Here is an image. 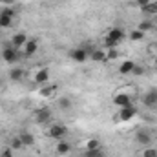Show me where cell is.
Masks as SVG:
<instances>
[{
	"instance_id": "6da1fadb",
	"label": "cell",
	"mask_w": 157,
	"mask_h": 157,
	"mask_svg": "<svg viewBox=\"0 0 157 157\" xmlns=\"http://www.w3.org/2000/svg\"><path fill=\"white\" fill-rule=\"evenodd\" d=\"M126 37V33H124V29H121V28H112V29H108V33H106V46L108 48H115L119 42H122Z\"/></svg>"
},
{
	"instance_id": "7a4b0ae2",
	"label": "cell",
	"mask_w": 157,
	"mask_h": 157,
	"mask_svg": "<svg viewBox=\"0 0 157 157\" xmlns=\"http://www.w3.org/2000/svg\"><path fill=\"white\" fill-rule=\"evenodd\" d=\"M13 17H15V9L13 7H4L0 11V29L9 28L13 24Z\"/></svg>"
},
{
	"instance_id": "3957f363",
	"label": "cell",
	"mask_w": 157,
	"mask_h": 157,
	"mask_svg": "<svg viewBox=\"0 0 157 157\" xmlns=\"http://www.w3.org/2000/svg\"><path fill=\"white\" fill-rule=\"evenodd\" d=\"M48 133H49V137H51V139L62 141V139L68 135V128H66V126H62V124H51V126H49V130H48Z\"/></svg>"
},
{
	"instance_id": "277c9868",
	"label": "cell",
	"mask_w": 157,
	"mask_h": 157,
	"mask_svg": "<svg viewBox=\"0 0 157 157\" xmlns=\"http://www.w3.org/2000/svg\"><path fill=\"white\" fill-rule=\"evenodd\" d=\"M135 115H137V108H135L133 104H130V106H124V108H119V119H121L122 122H128V121H132Z\"/></svg>"
},
{
	"instance_id": "5b68a950",
	"label": "cell",
	"mask_w": 157,
	"mask_h": 157,
	"mask_svg": "<svg viewBox=\"0 0 157 157\" xmlns=\"http://www.w3.org/2000/svg\"><path fill=\"white\" fill-rule=\"evenodd\" d=\"M2 59L6 60V62H17V59H18V49L17 48H13L11 44L9 46H4V49H2Z\"/></svg>"
},
{
	"instance_id": "8992f818",
	"label": "cell",
	"mask_w": 157,
	"mask_h": 157,
	"mask_svg": "<svg viewBox=\"0 0 157 157\" xmlns=\"http://www.w3.org/2000/svg\"><path fill=\"white\" fill-rule=\"evenodd\" d=\"M51 119H53V113L49 108H39L35 112V121L39 124H48V122H51Z\"/></svg>"
},
{
	"instance_id": "52a82bcc",
	"label": "cell",
	"mask_w": 157,
	"mask_h": 157,
	"mask_svg": "<svg viewBox=\"0 0 157 157\" xmlns=\"http://www.w3.org/2000/svg\"><path fill=\"white\" fill-rule=\"evenodd\" d=\"M113 104L117 106V108H124V106H130L132 104V97L128 95V93H124V91H119L113 95Z\"/></svg>"
},
{
	"instance_id": "ba28073f",
	"label": "cell",
	"mask_w": 157,
	"mask_h": 157,
	"mask_svg": "<svg viewBox=\"0 0 157 157\" xmlns=\"http://www.w3.org/2000/svg\"><path fill=\"white\" fill-rule=\"evenodd\" d=\"M70 57H71V59H73L75 62L82 64V62H86V60H88L90 53H88V49H84V48H75V49H71Z\"/></svg>"
},
{
	"instance_id": "9c48e42d",
	"label": "cell",
	"mask_w": 157,
	"mask_h": 157,
	"mask_svg": "<svg viewBox=\"0 0 157 157\" xmlns=\"http://www.w3.org/2000/svg\"><path fill=\"white\" fill-rule=\"evenodd\" d=\"M143 102H144V106H148V108H155L157 106V90H150L148 93H144Z\"/></svg>"
},
{
	"instance_id": "30bf717a",
	"label": "cell",
	"mask_w": 157,
	"mask_h": 157,
	"mask_svg": "<svg viewBox=\"0 0 157 157\" xmlns=\"http://www.w3.org/2000/svg\"><path fill=\"white\" fill-rule=\"evenodd\" d=\"M152 133H148V132H144V130H141V132H137L135 133V141L139 143V144H143V146H148V144H152Z\"/></svg>"
},
{
	"instance_id": "8fae6325",
	"label": "cell",
	"mask_w": 157,
	"mask_h": 157,
	"mask_svg": "<svg viewBox=\"0 0 157 157\" xmlns=\"http://www.w3.org/2000/svg\"><path fill=\"white\" fill-rule=\"evenodd\" d=\"M33 80L37 84H46L49 80V70L48 68H39L37 73H35V77H33Z\"/></svg>"
},
{
	"instance_id": "7c38bea8",
	"label": "cell",
	"mask_w": 157,
	"mask_h": 157,
	"mask_svg": "<svg viewBox=\"0 0 157 157\" xmlns=\"http://www.w3.org/2000/svg\"><path fill=\"white\" fill-rule=\"evenodd\" d=\"M26 42H28V35H26V33H17V35L11 39V46L17 48V49H22V48L26 46Z\"/></svg>"
},
{
	"instance_id": "4fadbf2b",
	"label": "cell",
	"mask_w": 157,
	"mask_h": 157,
	"mask_svg": "<svg viewBox=\"0 0 157 157\" xmlns=\"http://www.w3.org/2000/svg\"><path fill=\"white\" fill-rule=\"evenodd\" d=\"M90 59H91L93 62H106V51H104V49L95 48V49H91Z\"/></svg>"
},
{
	"instance_id": "5bb4252c",
	"label": "cell",
	"mask_w": 157,
	"mask_h": 157,
	"mask_svg": "<svg viewBox=\"0 0 157 157\" xmlns=\"http://www.w3.org/2000/svg\"><path fill=\"white\" fill-rule=\"evenodd\" d=\"M22 49H24V53H26L28 57H31V55L37 53V49H39V42H37V40H28L26 46H24Z\"/></svg>"
},
{
	"instance_id": "9a60e30c",
	"label": "cell",
	"mask_w": 157,
	"mask_h": 157,
	"mask_svg": "<svg viewBox=\"0 0 157 157\" xmlns=\"http://www.w3.org/2000/svg\"><path fill=\"white\" fill-rule=\"evenodd\" d=\"M133 68H135V62H133V60H122V64L119 66V71H121L122 75H128V73L133 71Z\"/></svg>"
},
{
	"instance_id": "2e32d148",
	"label": "cell",
	"mask_w": 157,
	"mask_h": 157,
	"mask_svg": "<svg viewBox=\"0 0 157 157\" xmlns=\"http://www.w3.org/2000/svg\"><path fill=\"white\" fill-rule=\"evenodd\" d=\"M70 150H71V144L70 143H66L64 139L59 141V144H57V154L59 155H66V154H70Z\"/></svg>"
},
{
	"instance_id": "e0dca14e",
	"label": "cell",
	"mask_w": 157,
	"mask_h": 157,
	"mask_svg": "<svg viewBox=\"0 0 157 157\" xmlns=\"http://www.w3.org/2000/svg\"><path fill=\"white\" fill-rule=\"evenodd\" d=\"M24 75H26V73H24V70H22V68H13V70L9 71V78H11L13 82L22 80V78H24Z\"/></svg>"
},
{
	"instance_id": "ac0fdd59",
	"label": "cell",
	"mask_w": 157,
	"mask_h": 157,
	"mask_svg": "<svg viewBox=\"0 0 157 157\" xmlns=\"http://www.w3.org/2000/svg\"><path fill=\"white\" fill-rule=\"evenodd\" d=\"M55 91H57V86H55V84H51V86H44L39 93H40V97L48 99V97H53V95H55Z\"/></svg>"
},
{
	"instance_id": "d6986e66",
	"label": "cell",
	"mask_w": 157,
	"mask_h": 157,
	"mask_svg": "<svg viewBox=\"0 0 157 157\" xmlns=\"http://www.w3.org/2000/svg\"><path fill=\"white\" fill-rule=\"evenodd\" d=\"M18 137H20V141H22L24 146H31V144H35V139H33L31 133H20Z\"/></svg>"
},
{
	"instance_id": "ffe728a7",
	"label": "cell",
	"mask_w": 157,
	"mask_h": 157,
	"mask_svg": "<svg viewBox=\"0 0 157 157\" xmlns=\"http://www.w3.org/2000/svg\"><path fill=\"white\" fill-rule=\"evenodd\" d=\"M143 11H144L146 15H154V17H157V2H150L148 6L143 7Z\"/></svg>"
},
{
	"instance_id": "44dd1931",
	"label": "cell",
	"mask_w": 157,
	"mask_h": 157,
	"mask_svg": "<svg viewBox=\"0 0 157 157\" xmlns=\"http://www.w3.org/2000/svg\"><path fill=\"white\" fill-rule=\"evenodd\" d=\"M84 148H86V150H97V148H101V143H99L97 139H88V141L84 143Z\"/></svg>"
},
{
	"instance_id": "7402d4cb",
	"label": "cell",
	"mask_w": 157,
	"mask_h": 157,
	"mask_svg": "<svg viewBox=\"0 0 157 157\" xmlns=\"http://www.w3.org/2000/svg\"><path fill=\"white\" fill-rule=\"evenodd\" d=\"M84 157H104V154H102L101 148H97V150H86Z\"/></svg>"
},
{
	"instance_id": "603a6c76",
	"label": "cell",
	"mask_w": 157,
	"mask_h": 157,
	"mask_svg": "<svg viewBox=\"0 0 157 157\" xmlns=\"http://www.w3.org/2000/svg\"><path fill=\"white\" fill-rule=\"evenodd\" d=\"M59 106H60L62 110H70V108H71V101H70L68 97H62V99L59 101Z\"/></svg>"
},
{
	"instance_id": "cb8c5ba5",
	"label": "cell",
	"mask_w": 157,
	"mask_h": 157,
	"mask_svg": "<svg viewBox=\"0 0 157 157\" xmlns=\"http://www.w3.org/2000/svg\"><path fill=\"white\" fill-rule=\"evenodd\" d=\"M20 148H24V144H22L20 137H15V139L11 141V150H20Z\"/></svg>"
},
{
	"instance_id": "d4e9b609",
	"label": "cell",
	"mask_w": 157,
	"mask_h": 157,
	"mask_svg": "<svg viewBox=\"0 0 157 157\" xmlns=\"http://www.w3.org/2000/svg\"><path fill=\"white\" fill-rule=\"evenodd\" d=\"M143 37H144V33H143L141 29H133V31L130 33V39L132 40H141Z\"/></svg>"
},
{
	"instance_id": "484cf974",
	"label": "cell",
	"mask_w": 157,
	"mask_h": 157,
	"mask_svg": "<svg viewBox=\"0 0 157 157\" xmlns=\"http://www.w3.org/2000/svg\"><path fill=\"white\" fill-rule=\"evenodd\" d=\"M143 157H157V150L155 148H146L143 152Z\"/></svg>"
},
{
	"instance_id": "4316f807",
	"label": "cell",
	"mask_w": 157,
	"mask_h": 157,
	"mask_svg": "<svg viewBox=\"0 0 157 157\" xmlns=\"http://www.w3.org/2000/svg\"><path fill=\"white\" fill-rule=\"evenodd\" d=\"M154 28V22H141V26H139V29L144 33V31H148V29H152Z\"/></svg>"
},
{
	"instance_id": "83f0119b",
	"label": "cell",
	"mask_w": 157,
	"mask_h": 157,
	"mask_svg": "<svg viewBox=\"0 0 157 157\" xmlns=\"http://www.w3.org/2000/svg\"><path fill=\"white\" fill-rule=\"evenodd\" d=\"M132 73H133V75H143V73H144V70H143L141 66H137V64H135V68H133V71H132Z\"/></svg>"
},
{
	"instance_id": "f1b7e54d",
	"label": "cell",
	"mask_w": 157,
	"mask_h": 157,
	"mask_svg": "<svg viewBox=\"0 0 157 157\" xmlns=\"http://www.w3.org/2000/svg\"><path fill=\"white\" fill-rule=\"evenodd\" d=\"M0 157H13V154H11V148H6V150H2Z\"/></svg>"
},
{
	"instance_id": "f546056e",
	"label": "cell",
	"mask_w": 157,
	"mask_h": 157,
	"mask_svg": "<svg viewBox=\"0 0 157 157\" xmlns=\"http://www.w3.org/2000/svg\"><path fill=\"white\" fill-rule=\"evenodd\" d=\"M135 2H137V6H141V7H144V6H148V4H150L152 0H135Z\"/></svg>"
},
{
	"instance_id": "4dcf8cb0",
	"label": "cell",
	"mask_w": 157,
	"mask_h": 157,
	"mask_svg": "<svg viewBox=\"0 0 157 157\" xmlns=\"http://www.w3.org/2000/svg\"><path fill=\"white\" fill-rule=\"evenodd\" d=\"M0 2H4V4H9V2H11V0H0Z\"/></svg>"
},
{
	"instance_id": "1f68e13d",
	"label": "cell",
	"mask_w": 157,
	"mask_h": 157,
	"mask_svg": "<svg viewBox=\"0 0 157 157\" xmlns=\"http://www.w3.org/2000/svg\"><path fill=\"white\" fill-rule=\"evenodd\" d=\"M154 66H155V68H157V57H155V60H154Z\"/></svg>"
},
{
	"instance_id": "d6a6232c",
	"label": "cell",
	"mask_w": 157,
	"mask_h": 157,
	"mask_svg": "<svg viewBox=\"0 0 157 157\" xmlns=\"http://www.w3.org/2000/svg\"><path fill=\"white\" fill-rule=\"evenodd\" d=\"M154 49H155V51H157V42H155V44H154Z\"/></svg>"
},
{
	"instance_id": "836d02e7",
	"label": "cell",
	"mask_w": 157,
	"mask_h": 157,
	"mask_svg": "<svg viewBox=\"0 0 157 157\" xmlns=\"http://www.w3.org/2000/svg\"><path fill=\"white\" fill-rule=\"evenodd\" d=\"M154 24H155V26H157V17H155V22H154Z\"/></svg>"
}]
</instances>
